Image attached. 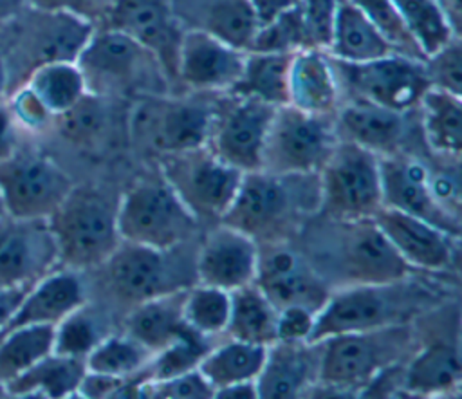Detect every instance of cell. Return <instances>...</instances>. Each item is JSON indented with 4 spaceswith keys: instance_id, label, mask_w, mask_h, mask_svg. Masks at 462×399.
<instances>
[{
    "instance_id": "6da1fadb",
    "label": "cell",
    "mask_w": 462,
    "mask_h": 399,
    "mask_svg": "<svg viewBox=\"0 0 462 399\" xmlns=\"http://www.w3.org/2000/svg\"><path fill=\"white\" fill-rule=\"evenodd\" d=\"M325 220L309 231L316 237L310 242L316 262L310 265L325 282L393 283L410 274L411 265L401 258L374 218Z\"/></svg>"
},
{
    "instance_id": "7a4b0ae2",
    "label": "cell",
    "mask_w": 462,
    "mask_h": 399,
    "mask_svg": "<svg viewBox=\"0 0 462 399\" xmlns=\"http://www.w3.org/2000/svg\"><path fill=\"white\" fill-rule=\"evenodd\" d=\"M87 92L116 97L164 94L171 87L157 56L128 34L101 25L94 29L76 58Z\"/></svg>"
},
{
    "instance_id": "3957f363",
    "label": "cell",
    "mask_w": 462,
    "mask_h": 399,
    "mask_svg": "<svg viewBox=\"0 0 462 399\" xmlns=\"http://www.w3.org/2000/svg\"><path fill=\"white\" fill-rule=\"evenodd\" d=\"M47 220L58 264L72 271L105 264L121 244L117 204L96 188H72Z\"/></svg>"
},
{
    "instance_id": "277c9868",
    "label": "cell",
    "mask_w": 462,
    "mask_h": 399,
    "mask_svg": "<svg viewBox=\"0 0 462 399\" xmlns=\"http://www.w3.org/2000/svg\"><path fill=\"white\" fill-rule=\"evenodd\" d=\"M314 173L278 175L265 170L244 172L231 206L220 224L231 226L251 238L274 242L280 233L289 229L303 209L309 195L303 186Z\"/></svg>"
},
{
    "instance_id": "5b68a950",
    "label": "cell",
    "mask_w": 462,
    "mask_h": 399,
    "mask_svg": "<svg viewBox=\"0 0 462 399\" xmlns=\"http://www.w3.org/2000/svg\"><path fill=\"white\" fill-rule=\"evenodd\" d=\"M213 117L215 99L143 94L128 114V132L137 144L159 155L179 153L208 146Z\"/></svg>"
},
{
    "instance_id": "8992f818",
    "label": "cell",
    "mask_w": 462,
    "mask_h": 399,
    "mask_svg": "<svg viewBox=\"0 0 462 399\" xmlns=\"http://www.w3.org/2000/svg\"><path fill=\"white\" fill-rule=\"evenodd\" d=\"M318 381L336 390H363L377 374L401 363L411 345L410 330L388 325L368 332L341 334L319 341Z\"/></svg>"
},
{
    "instance_id": "52a82bcc",
    "label": "cell",
    "mask_w": 462,
    "mask_h": 399,
    "mask_svg": "<svg viewBox=\"0 0 462 399\" xmlns=\"http://www.w3.org/2000/svg\"><path fill=\"white\" fill-rule=\"evenodd\" d=\"M377 153L339 139L319 168V208L330 220H366L383 208Z\"/></svg>"
},
{
    "instance_id": "ba28073f",
    "label": "cell",
    "mask_w": 462,
    "mask_h": 399,
    "mask_svg": "<svg viewBox=\"0 0 462 399\" xmlns=\"http://www.w3.org/2000/svg\"><path fill=\"white\" fill-rule=\"evenodd\" d=\"M197 224L164 177L135 182L117 202V231L123 242L171 249L186 242Z\"/></svg>"
},
{
    "instance_id": "9c48e42d",
    "label": "cell",
    "mask_w": 462,
    "mask_h": 399,
    "mask_svg": "<svg viewBox=\"0 0 462 399\" xmlns=\"http://www.w3.org/2000/svg\"><path fill=\"white\" fill-rule=\"evenodd\" d=\"M11 23H14V38L9 52H2V56L9 79L13 74L22 72L23 83L40 65L51 61H76L96 29L94 23L79 16L36 7L27 11V5Z\"/></svg>"
},
{
    "instance_id": "30bf717a",
    "label": "cell",
    "mask_w": 462,
    "mask_h": 399,
    "mask_svg": "<svg viewBox=\"0 0 462 399\" xmlns=\"http://www.w3.org/2000/svg\"><path fill=\"white\" fill-rule=\"evenodd\" d=\"M399 283H356L330 292L314 314L309 343L402 323L413 302Z\"/></svg>"
},
{
    "instance_id": "8fae6325",
    "label": "cell",
    "mask_w": 462,
    "mask_h": 399,
    "mask_svg": "<svg viewBox=\"0 0 462 399\" xmlns=\"http://www.w3.org/2000/svg\"><path fill=\"white\" fill-rule=\"evenodd\" d=\"M330 117L309 114L292 105L276 107L260 170L278 175L319 172L339 141Z\"/></svg>"
},
{
    "instance_id": "7c38bea8",
    "label": "cell",
    "mask_w": 462,
    "mask_h": 399,
    "mask_svg": "<svg viewBox=\"0 0 462 399\" xmlns=\"http://www.w3.org/2000/svg\"><path fill=\"white\" fill-rule=\"evenodd\" d=\"M164 181L195 218L224 217L240 186L244 172L218 159L208 146L161 155Z\"/></svg>"
},
{
    "instance_id": "4fadbf2b",
    "label": "cell",
    "mask_w": 462,
    "mask_h": 399,
    "mask_svg": "<svg viewBox=\"0 0 462 399\" xmlns=\"http://www.w3.org/2000/svg\"><path fill=\"white\" fill-rule=\"evenodd\" d=\"M332 63L339 88H345L350 99L397 112H410L419 107L420 97L430 88L422 60L404 54L392 52L365 63H345L332 58Z\"/></svg>"
},
{
    "instance_id": "5bb4252c",
    "label": "cell",
    "mask_w": 462,
    "mask_h": 399,
    "mask_svg": "<svg viewBox=\"0 0 462 399\" xmlns=\"http://www.w3.org/2000/svg\"><path fill=\"white\" fill-rule=\"evenodd\" d=\"M72 188L70 177L45 155L14 150L0 161V199L9 215L49 218Z\"/></svg>"
},
{
    "instance_id": "9a60e30c",
    "label": "cell",
    "mask_w": 462,
    "mask_h": 399,
    "mask_svg": "<svg viewBox=\"0 0 462 399\" xmlns=\"http://www.w3.org/2000/svg\"><path fill=\"white\" fill-rule=\"evenodd\" d=\"M274 108L260 99L231 92L220 101L215 99V117L208 148L240 172L260 170L263 143Z\"/></svg>"
},
{
    "instance_id": "2e32d148",
    "label": "cell",
    "mask_w": 462,
    "mask_h": 399,
    "mask_svg": "<svg viewBox=\"0 0 462 399\" xmlns=\"http://www.w3.org/2000/svg\"><path fill=\"white\" fill-rule=\"evenodd\" d=\"M171 251L173 247L157 249L121 240L105 262L112 292L135 307L155 296L186 289V271L173 260Z\"/></svg>"
},
{
    "instance_id": "e0dca14e",
    "label": "cell",
    "mask_w": 462,
    "mask_h": 399,
    "mask_svg": "<svg viewBox=\"0 0 462 399\" xmlns=\"http://www.w3.org/2000/svg\"><path fill=\"white\" fill-rule=\"evenodd\" d=\"M58 265L47 218L0 213V287H32Z\"/></svg>"
},
{
    "instance_id": "ac0fdd59",
    "label": "cell",
    "mask_w": 462,
    "mask_h": 399,
    "mask_svg": "<svg viewBox=\"0 0 462 399\" xmlns=\"http://www.w3.org/2000/svg\"><path fill=\"white\" fill-rule=\"evenodd\" d=\"M258 247L254 285L280 311L300 305L314 314L328 298L327 282L294 249L274 242Z\"/></svg>"
},
{
    "instance_id": "d6986e66",
    "label": "cell",
    "mask_w": 462,
    "mask_h": 399,
    "mask_svg": "<svg viewBox=\"0 0 462 399\" xmlns=\"http://www.w3.org/2000/svg\"><path fill=\"white\" fill-rule=\"evenodd\" d=\"M101 25L117 29L150 49L170 83L177 85V54L184 27L175 16L173 0H114Z\"/></svg>"
},
{
    "instance_id": "ffe728a7",
    "label": "cell",
    "mask_w": 462,
    "mask_h": 399,
    "mask_svg": "<svg viewBox=\"0 0 462 399\" xmlns=\"http://www.w3.org/2000/svg\"><path fill=\"white\" fill-rule=\"evenodd\" d=\"M381 186L383 208L399 209L402 213L422 218L448 235L458 238L460 218L448 213L433 197L430 190V170L413 157L406 155H381Z\"/></svg>"
},
{
    "instance_id": "44dd1931",
    "label": "cell",
    "mask_w": 462,
    "mask_h": 399,
    "mask_svg": "<svg viewBox=\"0 0 462 399\" xmlns=\"http://www.w3.org/2000/svg\"><path fill=\"white\" fill-rule=\"evenodd\" d=\"M245 54L211 34L184 29L177 54V83L199 94L229 92L242 74Z\"/></svg>"
},
{
    "instance_id": "7402d4cb",
    "label": "cell",
    "mask_w": 462,
    "mask_h": 399,
    "mask_svg": "<svg viewBox=\"0 0 462 399\" xmlns=\"http://www.w3.org/2000/svg\"><path fill=\"white\" fill-rule=\"evenodd\" d=\"M258 262V242L249 235L218 224L211 229L195 258L199 283L235 291L254 282Z\"/></svg>"
},
{
    "instance_id": "603a6c76",
    "label": "cell",
    "mask_w": 462,
    "mask_h": 399,
    "mask_svg": "<svg viewBox=\"0 0 462 399\" xmlns=\"http://www.w3.org/2000/svg\"><path fill=\"white\" fill-rule=\"evenodd\" d=\"M374 222L401 255V258L419 269L442 271L455 262V237L437 226L392 208H381Z\"/></svg>"
},
{
    "instance_id": "cb8c5ba5",
    "label": "cell",
    "mask_w": 462,
    "mask_h": 399,
    "mask_svg": "<svg viewBox=\"0 0 462 399\" xmlns=\"http://www.w3.org/2000/svg\"><path fill=\"white\" fill-rule=\"evenodd\" d=\"M336 134L343 141L356 143L377 155L399 153L406 135V114L361 99H348L337 108Z\"/></svg>"
},
{
    "instance_id": "d4e9b609",
    "label": "cell",
    "mask_w": 462,
    "mask_h": 399,
    "mask_svg": "<svg viewBox=\"0 0 462 399\" xmlns=\"http://www.w3.org/2000/svg\"><path fill=\"white\" fill-rule=\"evenodd\" d=\"M85 303V289L72 269L52 271L38 280L22 298L0 338L27 325H58Z\"/></svg>"
},
{
    "instance_id": "484cf974",
    "label": "cell",
    "mask_w": 462,
    "mask_h": 399,
    "mask_svg": "<svg viewBox=\"0 0 462 399\" xmlns=\"http://www.w3.org/2000/svg\"><path fill=\"white\" fill-rule=\"evenodd\" d=\"M173 11L184 29L202 31L249 52L258 22L247 0H173Z\"/></svg>"
},
{
    "instance_id": "4316f807",
    "label": "cell",
    "mask_w": 462,
    "mask_h": 399,
    "mask_svg": "<svg viewBox=\"0 0 462 399\" xmlns=\"http://www.w3.org/2000/svg\"><path fill=\"white\" fill-rule=\"evenodd\" d=\"M339 83L332 58L323 49L307 47L292 54L289 105L316 116H332L339 103Z\"/></svg>"
},
{
    "instance_id": "83f0119b",
    "label": "cell",
    "mask_w": 462,
    "mask_h": 399,
    "mask_svg": "<svg viewBox=\"0 0 462 399\" xmlns=\"http://www.w3.org/2000/svg\"><path fill=\"white\" fill-rule=\"evenodd\" d=\"M314 343L274 341L267 347L265 363L256 377L258 397L292 399L301 395L309 383L318 377L319 354L312 352Z\"/></svg>"
},
{
    "instance_id": "f1b7e54d",
    "label": "cell",
    "mask_w": 462,
    "mask_h": 399,
    "mask_svg": "<svg viewBox=\"0 0 462 399\" xmlns=\"http://www.w3.org/2000/svg\"><path fill=\"white\" fill-rule=\"evenodd\" d=\"M186 289L146 300L130 312L126 334L150 350L152 356L168 347L188 329L184 321Z\"/></svg>"
},
{
    "instance_id": "f546056e",
    "label": "cell",
    "mask_w": 462,
    "mask_h": 399,
    "mask_svg": "<svg viewBox=\"0 0 462 399\" xmlns=\"http://www.w3.org/2000/svg\"><path fill=\"white\" fill-rule=\"evenodd\" d=\"M327 52L345 63H365L393 52L384 36L352 2H339Z\"/></svg>"
},
{
    "instance_id": "4dcf8cb0",
    "label": "cell",
    "mask_w": 462,
    "mask_h": 399,
    "mask_svg": "<svg viewBox=\"0 0 462 399\" xmlns=\"http://www.w3.org/2000/svg\"><path fill=\"white\" fill-rule=\"evenodd\" d=\"M460 383V352L455 343L435 341L419 350L402 370V388L413 395L449 394Z\"/></svg>"
},
{
    "instance_id": "1f68e13d",
    "label": "cell",
    "mask_w": 462,
    "mask_h": 399,
    "mask_svg": "<svg viewBox=\"0 0 462 399\" xmlns=\"http://www.w3.org/2000/svg\"><path fill=\"white\" fill-rule=\"evenodd\" d=\"M87 372L85 359L49 354L16 379L9 381L7 394L14 397L63 399L76 395L81 377Z\"/></svg>"
},
{
    "instance_id": "d6a6232c",
    "label": "cell",
    "mask_w": 462,
    "mask_h": 399,
    "mask_svg": "<svg viewBox=\"0 0 462 399\" xmlns=\"http://www.w3.org/2000/svg\"><path fill=\"white\" fill-rule=\"evenodd\" d=\"M292 54L249 51L245 54L242 74L229 92L254 97L273 107L289 105V70Z\"/></svg>"
},
{
    "instance_id": "836d02e7",
    "label": "cell",
    "mask_w": 462,
    "mask_h": 399,
    "mask_svg": "<svg viewBox=\"0 0 462 399\" xmlns=\"http://www.w3.org/2000/svg\"><path fill=\"white\" fill-rule=\"evenodd\" d=\"M231 292V311L226 332L231 339L258 345H273L276 338L278 309L253 283Z\"/></svg>"
},
{
    "instance_id": "e575fe53",
    "label": "cell",
    "mask_w": 462,
    "mask_h": 399,
    "mask_svg": "<svg viewBox=\"0 0 462 399\" xmlns=\"http://www.w3.org/2000/svg\"><path fill=\"white\" fill-rule=\"evenodd\" d=\"M422 134L428 146L446 157L457 159L462 150V103L460 96L428 88L419 101Z\"/></svg>"
},
{
    "instance_id": "d590c367",
    "label": "cell",
    "mask_w": 462,
    "mask_h": 399,
    "mask_svg": "<svg viewBox=\"0 0 462 399\" xmlns=\"http://www.w3.org/2000/svg\"><path fill=\"white\" fill-rule=\"evenodd\" d=\"M267 357V345L231 339L209 348L199 363V372L217 390L238 381H256Z\"/></svg>"
},
{
    "instance_id": "8d00e7d4",
    "label": "cell",
    "mask_w": 462,
    "mask_h": 399,
    "mask_svg": "<svg viewBox=\"0 0 462 399\" xmlns=\"http://www.w3.org/2000/svg\"><path fill=\"white\" fill-rule=\"evenodd\" d=\"M43 107L56 117L76 105L85 94L87 85L76 61H51L36 67L25 83Z\"/></svg>"
},
{
    "instance_id": "74e56055",
    "label": "cell",
    "mask_w": 462,
    "mask_h": 399,
    "mask_svg": "<svg viewBox=\"0 0 462 399\" xmlns=\"http://www.w3.org/2000/svg\"><path fill=\"white\" fill-rule=\"evenodd\" d=\"M56 325H27L0 338V381L9 383L52 354Z\"/></svg>"
},
{
    "instance_id": "f35d334b",
    "label": "cell",
    "mask_w": 462,
    "mask_h": 399,
    "mask_svg": "<svg viewBox=\"0 0 462 399\" xmlns=\"http://www.w3.org/2000/svg\"><path fill=\"white\" fill-rule=\"evenodd\" d=\"M152 352L126 336H105L85 357L87 370L116 377H130L146 368Z\"/></svg>"
},
{
    "instance_id": "ab89813d",
    "label": "cell",
    "mask_w": 462,
    "mask_h": 399,
    "mask_svg": "<svg viewBox=\"0 0 462 399\" xmlns=\"http://www.w3.org/2000/svg\"><path fill=\"white\" fill-rule=\"evenodd\" d=\"M108 97L87 92L76 105L56 116L60 134L78 146H92L108 130L110 110Z\"/></svg>"
},
{
    "instance_id": "60d3db41",
    "label": "cell",
    "mask_w": 462,
    "mask_h": 399,
    "mask_svg": "<svg viewBox=\"0 0 462 399\" xmlns=\"http://www.w3.org/2000/svg\"><path fill=\"white\" fill-rule=\"evenodd\" d=\"M410 34L417 42L424 58L455 36L446 23L437 0H392Z\"/></svg>"
},
{
    "instance_id": "b9f144b4",
    "label": "cell",
    "mask_w": 462,
    "mask_h": 399,
    "mask_svg": "<svg viewBox=\"0 0 462 399\" xmlns=\"http://www.w3.org/2000/svg\"><path fill=\"white\" fill-rule=\"evenodd\" d=\"M231 311V292L199 283L186 289L184 321L195 332L209 338L226 332Z\"/></svg>"
},
{
    "instance_id": "7bdbcfd3",
    "label": "cell",
    "mask_w": 462,
    "mask_h": 399,
    "mask_svg": "<svg viewBox=\"0 0 462 399\" xmlns=\"http://www.w3.org/2000/svg\"><path fill=\"white\" fill-rule=\"evenodd\" d=\"M208 350L209 345L206 343V336L188 327L177 339L152 356L144 368V376L148 381H159L193 370Z\"/></svg>"
},
{
    "instance_id": "ee69618b",
    "label": "cell",
    "mask_w": 462,
    "mask_h": 399,
    "mask_svg": "<svg viewBox=\"0 0 462 399\" xmlns=\"http://www.w3.org/2000/svg\"><path fill=\"white\" fill-rule=\"evenodd\" d=\"M103 338L105 336L97 320L83 307H79L54 327L52 352L85 359Z\"/></svg>"
},
{
    "instance_id": "f6af8a7d",
    "label": "cell",
    "mask_w": 462,
    "mask_h": 399,
    "mask_svg": "<svg viewBox=\"0 0 462 399\" xmlns=\"http://www.w3.org/2000/svg\"><path fill=\"white\" fill-rule=\"evenodd\" d=\"M307 34L298 4L269 23L258 25L251 51L258 52H298L307 49Z\"/></svg>"
},
{
    "instance_id": "bcb514c9",
    "label": "cell",
    "mask_w": 462,
    "mask_h": 399,
    "mask_svg": "<svg viewBox=\"0 0 462 399\" xmlns=\"http://www.w3.org/2000/svg\"><path fill=\"white\" fill-rule=\"evenodd\" d=\"M424 70L430 81V88L446 90L449 94H462V47L460 38H451L446 45L428 54L424 60Z\"/></svg>"
},
{
    "instance_id": "7dc6e473",
    "label": "cell",
    "mask_w": 462,
    "mask_h": 399,
    "mask_svg": "<svg viewBox=\"0 0 462 399\" xmlns=\"http://www.w3.org/2000/svg\"><path fill=\"white\" fill-rule=\"evenodd\" d=\"M215 388L199 372V368L159 379L144 381L143 397H161V399H209Z\"/></svg>"
},
{
    "instance_id": "c3c4849f",
    "label": "cell",
    "mask_w": 462,
    "mask_h": 399,
    "mask_svg": "<svg viewBox=\"0 0 462 399\" xmlns=\"http://www.w3.org/2000/svg\"><path fill=\"white\" fill-rule=\"evenodd\" d=\"M337 7L339 0H298L309 47L328 49Z\"/></svg>"
},
{
    "instance_id": "681fc988",
    "label": "cell",
    "mask_w": 462,
    "mask_h": 399,
    "mask_svg": "<svg viewBox=\"0 0 462 399\" xmlns=\"http://www.w3.org/2000/svg\"><path fill=\"white\" fill-rule=\"evenodd\" d=\"M7 108L14 123L27 130H42L51 123V119H54V116L43 107V103L27 85H22L14 90Z\"/></svg>"
},
{
    "instance_id": "f907efd6",
    "label": "cell",
    "mask_w": 462,
    "mask_h": 399,
    "mask_svg": "<svg viewBox=\"0 0 462 399\" xmlns=\"http://www.w3.org/2000/svg\"><path fill=\"white\" fill-rule=\"evenodd\" d=\"M114 0H27V5L79 16L90 23H101Z\"/></svg>"
},
{
    "instance_id": "816d5d0a",
    "label": "cell",
    "mask_w": 462,
    "mask_h": 399,
    "mask_svg": "<svg viewBox=\"0 0 462 399\" xmlns=\"http://www.w3.org/2000/svg\"><path fill=\"white\" fill-rule=\"evenodd\" d=\"M314 327V312L300 307L291 305L278 311L276 320V341H307Z\"/></svg>"
},
{
    "instance_id": "f5cc1de1",
    "label": "cell",
    "mask_w": 462,
    "mask_h": 399,
    "mask_svg": "<svg viewBox=\"0 0 462 399\" xmlns=\"http://www.w3.org/2000/svg\"><path fill=\"white\" fill-rule=\"evenodd\" d=\"M430 190L435 200L453 217L460 218V182L457 170H437L428 175Z\"/></svg>"
},
{
    "instance_id": "db71d44e",
    "label": "cell",
    "mask_w": 462,
    "mask_h": 399,
    "mask_svg": "<svg viewBox=\"0 0 462 399\" xmlns=\"http://www.w3.org/2000/svg\"><path fill=\"white\" fill-rule=\"evenodd\" d=\"M123 381H125V377H116V376H106V374L87 370L85 376L81 377L76 395L87 397V399L116 397Z\"/></svg>"
},
{
    "instance_id": "11a10c76",
    "label": "cell",
    "mask_w": 462,
    "mask_h": 399,
    "mask_svg": "<svg viewBox=\"0 0 462 399\" xmlns=\"http://www.w3.org/2000/svg\"><path fill=\"white\" fill-rule=\"evenodd\" d=\"M247 2L258 25L273 22L274 18H278L280 14H283L285 11L292 9L298 4V0H247Z\"/></svg>"
},
{
    "instance_id": "9f6ffc18",
    "label": "cell",
    "mask_w": 462,
    "mask_h": 399,
    "mask_svg": "<svg viewBox=\"0 0 462 399\" xmlns=\"http://www.w3.org/2000/svg\"><path fill=\"white\" fill-rule=\"evenodd\" d=\"M14 126H16V123H14L7 105L0 103V161L7 159L16 150Z\"/></svg>"
},
{
    "instance_id": "6f0895ef",
    "label": "cell",
    "mask_w": 462,
    "mask_h": 399,
    "mask_svg": "<svg viewBox=\"0 0 462 399\" xmlns=\"http://www.w3.org/2000/svg\"><path fill=\"white\" fill-rule=\"evenodd\" d=\"M29 289L31 287H11V289L0 287V332L4 330L5 323L9 321V318L13 316L14 309L18 307V303L22 302L23 294Z\"/></svg>"
},
{
    "instance_id": "680465c9",
    "label": "cell",
    "mask_w": 462,
    "mask_h": 399,
    "mask_svg": "<svg viewBox=\"0 0 462 399\" xmlns=\"http://www.w3.org/2000/svg\"><path fill=\"white\" fill-rule=\"evenodd\" d=\"M213 397L217 399H256V381H238L215 390Z\"/></svg>"
},
{
    "instance_id": "91938a15",
    "label": "cell",
    "mask_w": 462,
    "mask_h": 399,
    "mask_svg": "<svg viewBox=\"0 0 462 399\" xmlns=\"http://www.w3.org/2000/svg\"><path fill=\"white\" fill-rule=\"evenodd\" d=\"M440 13L455 36H460L462 22V0H437Z\"/></svg>"
},
{
    "instance_id": "94428289",
    "label": "cell",
    "mask_w": 462,
    "mask_h": 399,
    "mask_svg": "<svg viewBox=\"0 0 462 399\" xmlns=\"http://www.w3.org/2000/svg\"><path fill=\"white\" fill-rule=\"evenodd\" d=\"M27 0H0V27H5L14 16L22 13Z\"/></svg>"
},
{
    "instance_id": "6125c7cd",
    "label": "cell",
    "mask_w": 462,
    "mask_h": 399,
    "mask_svg": "<svg viewBox=\"0 0 462 399\" xmlns=\"http://www.w3.org/2000/svg\"><path fill=\"white\" fill-rule=\"evenodd\" d=\"M9 88V76H7V67H5V60L0 52V103H4L5 94Z\"/></svg>"
},
{
    "instance_id": "be15d7a7",
    "label": "cell",
    "mask_w": 462,
    "mask_h": 399,
    "mask_svg": "<svg viewBox=\"0 0 462 399\" xmlns=\"http://www.w3.org/2000/svg\"><path fill=\"white\" fill-rule=\"evenodd\" d=\"M0 397H9L7 386H5V383H2V381H0Z\"/></svg>"
},
{
    "instance_id": "e7e4bbea",
    "label": "cell",
    "mask_w": 462,
    "mask_h": 399,
    "mask_svg": "<svg viewBox=\"0 0 462 399\" xmlns=\"http://www.w3.org/2000/svg\"><path fill=\"white\" fill-rule=\"evenodd\" d=\"M5 209H4V204H2V199H0V213H4Z\"/></svg>"
}]
</instances>
